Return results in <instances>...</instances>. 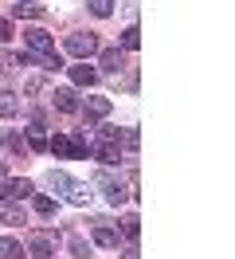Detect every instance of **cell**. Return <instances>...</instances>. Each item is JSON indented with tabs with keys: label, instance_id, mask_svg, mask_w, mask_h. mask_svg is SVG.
<instances>
[{
	"label": "cell",
	"instance_id": "1",
	"mask_svg": "<svg viewBox=\"0 0 235 259\" xmlns=\"http://www.w3.org/2000/svg\"><path fill=\"white\" fill-rule=\"evenodd\" d=\"M24 44H28V55L35 63L47 59V55H59V51H55V39H51L43 28H28V32H24Z\"/></svg>",
	"mask_w": 235,
	"mask_h": 259
},
{
	"label": "cell",
	"instance_id": "2",
	"mask_svg": "<svg viewBox=\"0 0 235 259\" xmlns=\"http://www.w3.org/2000/svg\"><path fill=\"white\" fill-rule=\"evenodd\" d=\"M31 193H35V185H31V181H20V177H4V185H0V200H4V204H20V200H28Z\"/></svg>",
	"mask_w": 235,
	"mask_h": 259
},
{
	"label": "cell",
	"instance_id": "3",
	"mask_svg": "<svg viewBox=\"0 0 235 259\" xmlns=\"http://www.w3.org/2000/svg\"><path fill=\"white\" fill-rule=\"evenodd\" d=\"M63 48L71 51L75 59H90L94 51H98V39H94V32H71L67 35V44Z\"/></svg>",
	"mask_w": 235,
	"mask_h": 259
},
{
	"label": "cell",
	"instance_id": "4",
	"mask_svg": "<svg viewBox=\"0 0 235 259\" xmlns=\"http://www.w3.org/2000/svg\"><path fill=\"white\" fill-rule=\"evenodd\" d=\"M28 251L35 259H51V255H55V240H51L47 232H35V236L28 240Z\"/></svg>",
	"mask_w": 235,
	"mask_h": 259
},
{
	"label": "cell",
	"instance_id": "5",
	"mask_svg": "<svg viewBox=\"0 0 235 259\" xmlns=\"http://www.w3.org/2000/svg\"><path fill=\"white\" fill-rule=\"evenodd\" d=\"M94 243H98V247H118V232H114L110 220H102V216L94 220Z\"/></svg>",
	"mask_w": 235,
	"mask_h": 259
},
{
	"label": "cell",
	"instance_id": "6",
	"mask_svg": "<svg viewBox=\"0 0 235 259\" xmlns=\"http://www.w3.org/2000/svg\"><path fill=\"white\" fill-rule=\"evenodd\" d=\"M122 67H125L122 48H102V71L106 75H122Z\"/></svg>",
	"mask_w": 235,
	"mask_h": 259
},
{
	"label": "cell",
	"instance_id": "7",
	"mask_svg": "<svg viewBox=\"0 0 235 259\" xmlns=\"http://www.w3.org/2000/svg\"><path fill=\"white\" fill-rule=\"evenodd\" d=\"M12 16L16 20H39V16H47V8L35 4V0H20V4H12Z\"/></svg>",
	"mask_w": 235,
	"mask_h": 259
},
{
	"label": "cell",
	"instance_id": "8",
	"mask_svg": "<svg viewBox=\"0 0 235 259\" xmlns=\"http://www.w3.org/2000/svg\"><path fill=\"white\" fill-rule=\"evenodd\" d=\"M110 106H114V102H110V98H102V95L86 98V126H90L94 118H106V114H110Z\"/></svg>",
	"mask_w": 235,
	"mask_h": 259
},
{
	"label": "cell",
	"instance_id": "9",
	"mask_svg": "<svg viewBox=\"0 0 235 259\" xmlns=\"http://www.w3.org/2000/svg\"><path fill=\"white\" fill-rule=\"evenodd\" d=\"M51 102H55V110H59V114H78V95H75V91H55Z\"/></svg>",
	"mask_w": 235,
	"mask_h": 259
},
{
	"label": "cell",
	"instance_id": "10",
	"mask_svg": "<svg viewBox=\"0 0 235 259\" xmlns=\"http://www.w3.org/2000/svg\"><path fill=\"white\" fill-rule=\"evenodd\" d=\"M98 185L106 189V200L114 204V208H118V204H125V196H129V193H125V189L118 185V181H110V177H98Z\"/></svg>",
	"mask_w": 235,
	"mask_h": 259
},
{
	"label": "cell",
	"instance_id": "11",
	"mask_svg": "<svg viewBox=\"0 0 235 259\" xmlns=\"http://www.w3.org/2000/svg\"><path fill=\"white\" fill-rule=\"evenodd\" d=\"M94 157H98L102 165H118L122 161V149H118V142H102V146L94 149Z\"/></svg>",
	"mask_w": 235,
	"mask_h": 259
},
{
	"label": "cell",
	"instance_id": "12",
	"mask_svg": "<svg viewBox=\"0 0 235 259\" xmlns=\"http://www.w3.org/2000/svg\"><path fill=\"white\" fill-rule=\"evenodd\" d=\"M71 79H75L78 87H94V82H98V71L86 67V63H75V67H71Z\"/></svg>",
	"mask_w": 235,
	"mask_h": 259
},
{
	"label": "cell",
	"instance_id": "13",
	"mask_svg": "<svg viewBox=\"0 0 235 259\" xmlns=\"http://www.w3.org/2000/svg\"><path fill=\"white\" fill-rule=\"evenodd\" d=\"M67 200H71V204H90V185H78V181H71Z\"/></svg>",
	"mask_w": 235,
	"mask_h": 259
},
{
	"label": "cell",
	"instance_id": "14",
	"mask_svg": "<svg viewBox=\"0 0 235 259\" xmlns=\"http://www.w3.org/2000/svg\"><path fill=\"white\" fill-rule=\"evenodd\" d=\"M20 114V102H16L12 91H0V118H16Z\"/></svg>",
	"mask_w": 235,
	"mask_h": 259
},
{
	"label": "cell",
	"instance_id": "15",
	"mask_svg": "<svg viewBox=\"0 0 235 259\" xmlns=\"http://www.w3.org/2000/svg\"><path fill=\"white\" fill-rule=\"evenodd\" d=\"M0 224H8V228H20V224H24V212L16 208V204H4V208H0Z\"/></svg>",
	"mask_w": 235,
	"mask_h": 259
},
{
	"label": "cell",
	"instance_id": "16",
	"mask_svg": "<svg viewBox=\"0 0 235 259\" xmlns=\"http://www.w3.org/2000/svg\"><path fill=\"white\" fill-rule=\"evenodd\" d=\"M31 208L39 212V216H51V212H55V200L43 196V193H31Z\"/></svg>",
	"mask_w": 235,
	"mask_h": 259
},
{
	"label": "cell",
	"instance_id": "17",
	"mask_svg": "<svg viewBox=\"0 0 235 259\" xmlns=\"http://www.w3.org/2000/svg\"><path fill=\"white\" fill-rule=\"evenodd\" d=\"M122 48H129V51H137L141 48V32H137V24H129L122 32Z\"/></svg>",
	"mask_w": 235,
	"mask_h": 259
},
{
	"label": "cell",
	"instance_id": "18",
	"mask_svg": "<svg viewBox=\"0 0 235 259\" xmlns=\"http://www.w3.org/2000/svg\"><path fill=\"white\" fill-rule=\"evenodd\" d=\"M0 259H24V247L16 240H0Z\"/></svg>",
	"mask_w": 235,
	"mask_h": 259
},
{
	"label": "cell",
	"instance_id": "19",
	"mask_svg": "<svg viewBox=\"0 0 235 259\" xmlns=\"http://www.w3.org/2000/svg\"><path fill=\"white\" fill-rule=\"evenodd\" d=\"M47 185H51V189H59V193H67V189H71V177L59 173V169H51V173H47Z\"/></svg>",
	"mask_w": 235,
	"mask_h": 259
},
{
	"label": "cell",
	"instance_id": "20",
	"mask_svg": "<svg viewBox=\"0 0 235 259\" xmlns=\"http://www.w3.org/2000/svg\"><path fill=\"white\" fill-rule=\"evenodd\" d=\"M122 236H129V240H137V236H141V220L133 216V212L122 220Z\"/></svg>",
	"mask_w": 235,
	"mask_h": 259
},
{
	"label": "cell",
	"instance_id": "21",
	"mask_svg": "<svg viewBox=\"0 0 235 259\" xmlns=\"http://www.w3.org/2000/svg\"><path fill=\"white\" fill-rule=\"evenodd\" d=\"M67 243H71V251H75V259H90V243L82 240V236H71Z\"/></svg>",
	"mask_w": 235,
	"mask_h": 259
},
{
	"label": "cell",
	"instance_id": "22",
	"mask_svg": "<svg viewBox=\"0 0 235 259\" xmlns=\"http://www.w3.org/2000/svg\"><path fill=\"white\" fill-rule=\"evenodd\" d=\"M86 8H90L94 16H110L114 12V0H86Z\"/></svg>",
	"mask_w": 235,
	"mask_h": 259
},
{
	"label": "cell",
	"instance_id": "23",
	"mask_svg": "<svg viewBox=\"0 0 235 259\" xmlns=\"http://www.w3.org/2000/svg\"><path fill=\"white\" fill-rule=\"evenodd\" d=\"M122 142H125V146H129V149H137V146H141L137 130H122Z\"/></svg>",
	"mask_w": 235,
	"mask_h": 259
},
{
	"label": "cell",
	"instance_id": "24",
	"mask_svg": "<svg viewBox=\"0 0 235 259\" xmlns=\"http://www.w3.org/2000/svg\"><path fill=\"white\" fill-rule=\"evenodd\" d=\"M8 39H12V24H8V20H0V44H8Z\"/></svg>",
	"mask_w": 235,
	"mask_h": 259
},
{
	"label": "cell",
	"instance_id": "25",
	"mask_svg": "<svg viewBox=\"0 0 235 259\" xmlns=\"http://www.w3.org/2000/svg\"><path fill=\"white\" fill-rule=\"evenodd\" d=\"M4 177H8V165H4V161H0V181H4Z\"/></svg>",
	"mask_w": 235,
	"mask_h": 259
}]
</instances>
